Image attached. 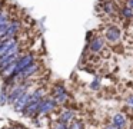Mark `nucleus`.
Listing matches in <instances>:
<instances>
[{
    "label": "nucleus",
    "instance_id": "9",
    "mask_svg": "<svg viewBox=\"0 0 133 129\" xmlns=\"http://www.w3.org/2000/svg\"><path fill=\"white\" fill-rule=\"evenodd\" d=\"M106 37L110 42H116V40L120 37V32H119L117 27H109L106 30Z\"/></svg>",
    "mask_w": 133,
    "mask_h": 129
},
{
    "label": "nucleus",
    "instance_id": "17",
    "mask_svg": "<svg viewBox=\"0 0 133 129\" xmlns=\"http://www.w3.org/2000/svg\"><path fill=\"white\" fill-rule=\"evenodd\" d=\"M0 99H2V103H6L7 97H6V92H4V90H2V95H0Z\"/></svg>",
    "mask_w": 133,
    "mask_h": 129
},
{
    "label": "nucleus",
    "instance_id": "6",
    "mask_svg": "<svg viewBox=\"0 0 133 129\" xmlns=\"http://www.w3.org/2000/svg\"><path fill=\"white\" fill-rule=\"evenodd\" d=\"M39 69V65L37 63H30L29 66H27V67H24L23 70L20 72V73H17L16 75V77H20V79H26V77H29V76H32L33 73H35L36 70H37Z\"/></svg>",
    "mask_w": 133,
    "mask_h": 129
},
{
    "label": "nucleus",
    "instance_id": "4",
    "mask_svg": "<svg viewBox=\"0 0 133 129\" xmlns=\"http://www.w3.org/2000/svg\"><path fill=\"white\" fill-rule=\"evenodd\" d=\"M30 95L32 93H29V92H24L23 95H22L20 97H19L17 100H16L13 105H15V110L16 112H23L24 109H26V106L29 105V99H30Z\"/></svg>",
    "mask_w": 133,
    "mask_h": 129
},
{
    "label": "nucleus",
    "instance_id": "1",
    "mask_svg": "<svg viewBox=\"0 0 133 129\" xmlns=\"http://www.w3.org/2000/svg\"><path fill=\"white\" fill-rule=\"evenodd\" d=\"M17 57H19V45H16L15 47H12L6 54H3V56L0 57V69H3V67H6L7 65L16 62Z\"/></svg>",
    "mask_w": 133,
    "mask_h": 129
},
{
    "label": "nucleus",
    "instance_id": "11",
    "mask_svg": "<svg viewBox=\"0 0 133 129\" xmlns=\"http://www.w3.org/2000/svg\"><path fill=\"white\" fill-rule=\"evenodd\" d=\"M103 47V40L102 39H93L92 43H90V49L93 52H99L100 49Z\"/></svg>",
    "mask_w": 133,
    "mask_h": 129
},
{
    "label": "nucleus",
    "instance_id": "20",
    "mask_svg": "<svg viewBox=\"0 0 133 129\" xmlns=\"http://www.w3.org/2000/svg\"><path fill=\"white\" fill-rule=\"evenodd\" d=\"M106 129H119L117 126H115V125H110V126H107Z\"/></svg>",
    "mask_w": 133,
    "mask_h": 129
},
{
    "label": "nucleus",
    "instance_id": "5",
    "mask_svg": "<svg viewBox=\"0 0 133 129\" xmlns=\"http://www.w3.org/2000/svg\"><path fill=\"white\" fill-rule=\"evenodd\" d=\"M16 45H17V39H16V37L7 39V40H4V42H0V57L3 56V54H6L7 52L12 47H15Z\"/></svg>",
    "mask_w": 133,
    "mask_h": 129
},
{
    "label": "nucleus",
    "instance_id": "8",
    "mask_svg": "<svg viewBox=\"0 0 133 129\" xmlns=\"http://www.w3.org/2000/svg\"><path fill=\"white\" fill-rule=\"evenodd\" d=\"M53 97H55V100H57V102L64 103L67 99V95H66V92H64V89L62 88V86H57V88L55 89V92H53Z\"/></svg>",
    "mask_w": 133,
    "mask_h": 129
},
{
    "label": "nucleus",
    "instance_id": "13",
    "mask_svg": "<svg viewBox=\"0 0 133 129\" xmlns=\"http://www.w3.org/2000/svg\"><path fill=\"white\" fill-rule=\"evenodd\" d=\"M104 10H106L107 13H113V11H115V4H113L112 2L104 3Z\"/></svg>",
    "mask_w": 133,
    "mask_h": 129
},
{
    "label": "nucleus",
    "instance_id": "2",
    "mask_svg": "<svg viewBox=\"0 0 133 129\" xmlns=\"http://www.w3.org/2000/svg\"><path fill=\"white\" fill-rule=\"evenodd\" d=\"M56 106L55 97H47V99H42L40 106H39V113L40 115H46L49 112H52Z\"/></svg>",
    "mask_w": 133,
    "mask_h": 129
},
{
    "label": "nucleus",
    "instance_id": "18",
    "mask_svg": "<svg viewBox=\"0 0 133 129\" xmlns=\"http://www.w3.org/2000/svg\"><path fill=\"white\" fill-rule=\"evenodd\" d=\"M127 105L132 106V108H133V96H130L129 99H127Z\"/></svg>",
    "mask_w": 133,
    "mask_h": 129
},
{
    "label": "nucleus",
    "instance_id": "19",
    "mask_svg": "<svg viewBox=\"0 0 133 129\" xmlns=\"http://www.w3.org/2000/svg\"><path fill=\"white\" fill-rule=\"evenodd\" d=\"M127 6H129L130 9H133V0H127Z\"/></svg>",
    "mask_w": 133,
    "mask_h": 129
},
{
    "label": "nucleus",
    "instance_id": "15",
    "mask_svg": "<svg viewBox=\"0 0 133 129\" xmlns=\"http://www.w3.org/2000/svg\"><path fill=\"white\" fill-rule=\"evenodd\" d=\"M69 129H83V125H82V122H73L69 126Z\"/></svg>",
    "mask_w": 133,
    "mask_h": 129
},
{
    "label": "nucleus",
    "instance_id": "10",
    "mask_svg": "<svg viewBox=\"0 0 133 129\" xmlns=\"http://www.w3.org/2000/svg\"><path fill=\"white\" fill-rule=\"evenodd\" d=\"M124 123H126V119H124V116L122 113H117L113 116V125L117 126L119 129H122L124 126Z\"/></svg>",
    "mask_w": 133,
    "mask_h": 129
},
{
    "label": "nucleus",
    "instance_id": "12",
    "mask_svg": "<svg viewBox=\"0 0 133 129\" xmlns=\"http://www.w3.org/2000/svg\"><path fill=\"white\" fill-rule=\"evenodd\" d=\"M73 118V112L72 110H64L63 113L60 115V122H64V123H67L70 119Z\"/></svg>",
    "mask_w": 133,
    "mask_h": 129
},
{
    "label": "nucleus",
    "instance_id": "16",
    "mask_svg": "<svg viewBox=\"0 0 133 129\" xmlns=\"http://www.w3.org/2000/svg\"><path fill=\"white\" fill-rule=\"evenodd\" d=\"M53 129H69V128L66 126V123H64V122H59V123H56V125H55V128H53Z\"/></svg>",
    "mask_w": 133,
    "mask_h": 129
},
{
    "label": "nucleus",
    "instance_id": "7",
    "mask_svg": "<svg viewBox=\"0 0 133 129\" xmlns=\"http://www.w3.org/2000/svg\"><path fill=\"white\" fill-rule=\"evenodd\" d=\"M26 88H27L26 85H19V86H16V88L12 90V93L9 95V102H10V103H15L16 100H17L19 97H20L22 95L26 92Z\"/></svg>",
    "mask_w": 133,
    "mask_h": 129
},
{
    "label": "nucleus",
    "instance_id": "3",
    "mask_svg": "<svg viewBox=\"0 0 133 129\" xmlns=\"http://www.w3.org/2000/svg\"><path fill=\"white\" fill-rule=\"evenodd\" d=\"M30 63H33V54H24V56L19 57V59L16 60V75L20 73V72L23 70L24 67H27Z\"/></svg>",
    "mask_w": 133,
    "mask_h": 129
},
{
    "label": "nucleus",
    "instance_id": "14",
    "mask_svg": "<svg viewBox=\"0 0 133 129\" xmlns=\"http://www.w3.org/2000/svg\"><path fill=\"white\" fill-rule=\"evenodd\" d=\"M122 13H123L126 17H132L133 16V9H130L129 6H127V7H124L123 10H122Z\"/></svg>",
    "mask_w": 133,
    "mask_h": 129
}]
</instances>
